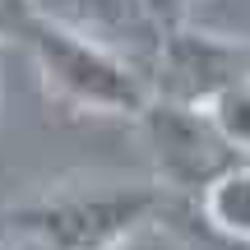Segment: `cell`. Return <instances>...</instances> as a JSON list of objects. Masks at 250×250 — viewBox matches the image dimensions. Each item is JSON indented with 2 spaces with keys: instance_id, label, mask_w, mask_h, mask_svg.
Instances as JSON below:
<instances>
[{
  "instance_id": "3",
  "label": "cell",
  "mask_w": 250,
  "mask_h": 250,
  "mask_svg": "<svg viewBox=\"0 0 250 250\" xmlns=\"http://www.w3.org/2000/svg\"><path fill=\"white\" fill-rule=\"evenodd\" d=\"M139 139L148 148L153 162V186H162L167 195H204L227 167H236L232 144L218 134V125L208 121L204 107H186V102L148 98V107L134 116Z\"/></svg>"
},
{
  "instance_id": "4",
  "label": "cell",
  "mask_w": 250,
  "mask_h": 250,
  "mask_svg": "<svg viewBox=\"0 0 250 250\" xmlns=\"http://www.w3.org/2000/svg\"><path fill=\"white\" fill-rule=\"evenodd\" d=\"M148 88L153 98L204 107L218 88L250 74V42L218 37L190 23H167L158 28V42L148 51Z\"/></svg>"
},
{
  "instance_id": "1",
  "label": "cell",
  "mask_w": 250,
  "mask_h": 250,
  "mask_svg": "<svg viewBox=\"0 0 250 250\" xmlns=\"http://www.w3.org/2000/svg\"><path fill=\"white\" fill-rule=\"evenodd\" d=\"M167 204L162 186L121 181H74L5 208V223L42 250H121Z\"/></svg>"
},
{
  "instance_id": "7",
  "label": "cell",
  "mask_w": 250,
  "mask_h": 250,
  "mask_svg": "<svg viewBox=\"0 0 250 250\" xmlns=\"http://www.w3.org/2000/svg\"><path fill=\"white\" fill-rule=\"evenodd\" d=\"M208 121L218 125V134H223L227 144H232V153L241 162H250V74L236 83H227V88H218L213 98L204 102Z\"/></svg>"
},
{
  "instance_id": "5",
  "label": "cell",
  "mask_w": 250,
  "mask_h": 250,
  "mask_svg": "<svg viewBox=\"0 0 250 250\" xmlns=\"http://www.w3.org/2000/svg\"><path fill=\"white\" fill-rule=\"evenodd\" d=\"M37 19L56 28H70L79 37H93V42L111 46V51L125 56V42L130 37H148L158 42V23L148 19V9L139 0H33Z\"/></svg>"
},
{
  "instance_id": "9",
  "label": "cell",
  "mask_w": 250,
  "mask_h": 250,
  "mask_svg": "<svg viewBox=\"0 0 250 250\" xmlns=\"http://www.w3.org/2000/svg\"><path fill=\"white\" fill-rule=\"evenodd\" d=\"M0 107H5V79H0Z\"/></svg>"
},
{
  "instance_id": "10",
  "label": "cell",
  "mask_w": 250,
  "mask_h": 250,
  "mask_svg": "<svg viewBox=\"0 0 250 250\" xmlns=\"http://www.w3.org/2000/svg\"><path fill=\"white\" fill-rule=\"evenodd\" d=\"M0 250H5V246H0Z\"/></svg>"
},
{
  "instance_id": "6",
  "label": "cell",
  "mask_w": 250,
  "mask_h": 250,
  "mask_svg": "<svg viewBox=\"0 0 250 250\" xmlns=\"http://www.w3.org/2000/svg\"><path fill=\"white\" fill-rule=\"evenodd\" d=\"M199 213L218 236L236 246H250V162L227 167L213 186L199 195Z\"/></svg>"
},
{
  "instance_id": "2",
  "label": "cell",
  "mask_w": 250,
  "mask_h": 250,
  "mask_svg": "<svg viewBox=\"0 0 250 250\" xmlns=\"http://www.w3.org/2000/svg\"><path fill=\"white\" fill-rule=\"evenodd\" d=\"M23 46L33 56L37 74H42L46 98L61 102L74 116H125V121H134L153 98L144 70L130 56L111 51V46L93 42V37H79L70 28L37 23Z\"/></svg>"
},
{
  "instance_id": "8",
  "label": "cell",
  "mask_w": 250,
  "mask_h": 250,
  "mask_svg": "<svg viewBox=\"0 0 250 250\" xmlns=\"http://www.w3.org/2000/svg\"><path fill=\"white\" fill-rule=\"evenodd\" d=\"M37 23L33 0H0V42H28Z\"/></svg>"
}]
</instances>
